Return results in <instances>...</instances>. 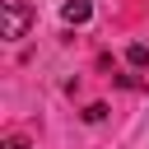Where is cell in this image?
<instances>
[{"instance_id": "obj_1", "label": "cell", "mask_w": 149, "mask_h": 149, "mask_svg": "<svg viewBox=\"0 0 149 149\" xmlns=\"http://www.w3.org/2000/svg\"><path fill=\"white\" fill-rule=\"evenodd\" d=\"M0 14H5V37L14 42V37H23L28 33V23H33V9L28 5H19V0H5L0 5Z\"/></svg>"}, {"instance_id": "obj_2", "label": "cell", "mask_w": 149, "mask_h": 149, "mask_svg": "<svg viewBox=\"0 0 149 149\" xmlns=\"http://www.w3.org/2000/svg\"><path fill=\"white\" fill-rule=\"evenodd\" d=\"M88 14H93L88 0H65V5H61V19H65V23H88Z\"/></svg>"}, {"instance_id": "obj_3", "label": "cell", "mask_w": 149, "mask_h": 149, "mask_svg": "<svg viewBox=\"0 0 149 149\" xmlns=\"http://www.w3.org/2000/svg\"><path fill=\"white\" fill-rule=\"evenodd\" d=\"M126 61H130V65H149V47H140V42H135V47L126 51Z\"/></svg>"}, {"instance_id": "obj_4", "label": "cell", "mask_w": 149, "mask_h": 149, "mask_svg": "<svg viewBox=\"0 0 149 149\" xmlns=\"http://www.w3.org/2000/svg\"><path fill=\"white\" fill-rule=\"evenodd\" d=\"M102 116H107L102 102H88V107H84V121H102Z\"/></svg>"}, {"instance_id": "obj_5", "label": "cell", "mask_w": 149, "mask_h": 149, "mask_svg": "<svg viewBox=\"0 0 149 149\" xmlns=\"http://www.w3.org/2000/svg\"><path fill=\"white\" fill-rule=\"evenodd\" d=\"M5 149H28V140H19V135H14V140H9Z\"/></svg>"}, {"instance_id": "obj_6", "label": "cell", "mask_w": 149, "mask_h": 149, "mask_svg": "<svg viewBox=\"0 0 149 149\" xmlns=\"http://www.w3.org/2000/svg\"><path fill=\"white\" fill-rule=\"evenodd\" d=\"M144 93H149V84H144Z\"/></svg>"}]
</instances>
